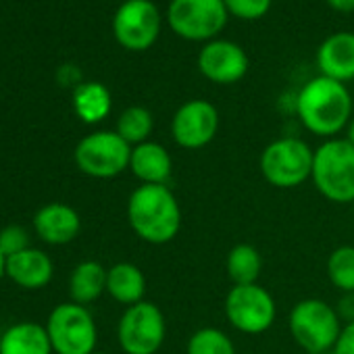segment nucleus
<instances>
[{
    "instance_id": "1",
    "label": "nucleus",
    "mask_w": 354,
    "mask_h": 354,
    "mask_svg": "<svg viewBox=\"0 0 354 354\" xmlns=\"http://www.w3.org/2000/svg\"><path fill=\"white\" fill-rule=\"evenodd\" d=\"M296 115L315 136L331 138L352 119V96L346 84L329 77H313L296 96Z\"/></svg>"
},
{
    "instance_id": "2",
    "label": "nucleus",
    "mask_w": 354,
    "mask_h": 354,
    "mask_svg": "<svg viewBox=\"0 0 354 354\" xmlns=\"http://www.w3.org/2000/svg\"><path fill=\"white\" fill-rule=\"evenodd\" d=\"M127 221L148 244H167L182 230V207L167 186H138L127 201Z\"/></svg>"
},
{
    "instance_id": "3",
    "label": "nucleus",
    "mask_w": 354,
    "mask_h": 354,
    "mask_svg": "<svg viewBox=\"0 0 354 354\" xmlns=\"http://www.w3.org/2000/svg\"><path fill=\"white\" fill-rule=\"evenodd\" d=\"M310 180L317 192L335 203H354V146L344 138H329L315 150Z\"/></svg>"
},
{
    "instance_id": "4",
    "label": "nucleus",
    "mask_w": 354,
    "mask_h": 354,
    "mask_svg": "<svg viewBox=\"0 0 354 354\" xmlns=\"http://www.w3.org/2000/svg\"><path fill=\"white\" fill-rule=\"evenodd\" d=\"M288 325L294 342L308 354H323L333 350L342 331V319L337 310L319 298L296 302L290 310Z\"/></svg>"
},
{
    "instance_id": "5",
    "label": "nucleus",
    "mask_w": 354,
    "mask_h": 354,
    "mask_svg": "<svg viewBox=\"0 0 354 354\" xmlns=\"http://www.w3.org/2000/svg\"><path fill=\"white\" fill-rule=\"evenodd\" d=\"M315 150L300 138L273 140L261 152V173L275 188L292 190L310 180Z\"/></svg>"
},
{
    "instance_id": "6",
    "label": "nucleus",
    "mask_w": 354,
    "mask_h": 354,
    "mask_svg": "<svg viewBox=\"0 0 354 354\" xmlns=\"http://www.w3.org/2000/svg\"><path fill=\"white\" fill-rule=\"evenodd\" d=\"M46 331L57 354H92L96 352L98 331L92 313L77 302H63L53 308Z\"/></svg>"
},
{
    "instance_id": "7",
    "label": "nucleus",
    "mask_w": 354,
    "mask_h": 354,
    "mask_svg": "<svg viewBox=\"0 0 354 354\" xmlns=\"http://www.w3.org/2000/svg\"><path fill=\"white\" fill-rule=\"evenodd\" d=\"M227 17L223 0H171L167 11L169 28L190 42L217 40Z\"/></svg>"
},
{
    "instance_id": "8",
    "label": "nucleus",
    "mask_w": 354,
    "mask_h": 354,
    "mask_svg": "<svg viewBox=\"0 0 354 354\" xmlns=\"http://www.w3.org/2000/svg\"><path fill=\"white\" fill-rule=\"evenodd\" d=\"M131 146L117 131L88 133L75 146V162L82 173L96 180H111L129 169Z\"/></svg>"
},
{
    "instance_id": "9",
    "label": "nucleus",
    "mask_w": 354,
    "mask_h": 354,
    "mask_svg": "<svg viewBox=\"0 0 354 354\" xmlns=\"http://www.w3.org/2000/svg\"><path fill=\"white\" fill-rule=\"evenodd\" d=\"M165 335L167 323L162 310L146 300L127 306L117 325L119 346L125 354H156Z\"/></svg>"
},
{
    "instance_id": "10",
    "label": "nucleus",
    "mask_w": 354,
    "mask_h": 354,
    "mask_svg": "<svg viewBox=\"0 0 354 354\" xmlns=\"http://www.w3.org/2000/svg\"><path fill=\"white\" fill-rule=\"evenodd\" d=\"M225 317L234 329L259 335L275 323L277 306L273 296L259 283L234 286L225 296Z\"/></svg>"
},
{
    "instance_id": "11",
    "label": "nucleus",
    "mask_w": 354,
    "mask_h": 354,
    "mask_svg": "<svg viewBox=\"0 0 354 354\" xmlns=\"http://www.w3.org/2000/svg\"><path fill=\"white\" fill-rule=\"evenodd\" d=\"M160 26V11L152 0H125L113 17L115 40L131 53L152 48L158 40Z\"/></svg>"
},
{
    "instance_id": "12",
    "label": "nucleus",
    "mask_w": 354,
    "mask_h": 354,
    "mask_svg": "<svg viewBox=\"0 0 354 354\" xmlns=\"http://www.w3.org/2000/svg\"><path fill=\"white\" fill-rule=\"evenodd\" d=\"M219 131V111L209 100H188L175 111L171 136L177 146L198 150L209 146Z\"/></svg>"
},
{
    "instance_id": "13",
    "label": "nucleus",
    "mask_w": 354,
    "mask_h": 354,
    "mask_svg": "<svg viewBox=\"0 0 354 354\" xmlns=\"http://www.w3.org/2000/svg\"><path fill=\"white\" fill-rule=\"evenodd\" d=\"M248 55L244 48L232 40H211L203 46L198 55L201 73L219 86H230L240 82L248 73Z\"/></svg>"
},
{
    "instance_id": "14",
    "label": "nucleus",
    "mask_w": 354,
    "mask_h": 354,
    "mask_svg": "<svg viewBox=\"0 0 354 354\" xmlns=\"http://www.w3.org/2000/svg\"><path fill=\"white\" fill-rule=\"evenodd\" d=\"M34 230L42 242L63 246L77 238L82 230V219L73 207L65 203H50L36 213Z\"/></svg>"
},
{
    "instance_id": "15",
    "label": "nucleus",
    "mask_w": 354,
    "mask_h": 354,
    "mask_svg": "<svg viewBox=\"0 0 354 354\" xmlns=\"http://www.w3.org/2000/svg\"><path fill=\"white\" fill-rule=\"evenodd\" d=\"M317 67L323 77L348 84L354 80V34L337 32L325 38L317 50Z\"/></svg>"
},
{
    "instance_id": "16",
    "label": "nucleus",
    "mask_w": 354,
    "mask_h": 354,
    "mask_svg": "<svg viewBox=\"0 0 354 354\" xmlns=\"http://www.w3.org/2000/svg\"><path fill=\"white\" fill-rule=\"evenodd\" d=\"M129 171L144 186H165L173 171V160L162 144L148 140L131 148Z\"/></svg>"
},
{
    "instance_id": "17",
    "label": "nucleus",
    "mask_w": 354,
    "mask_h": 354,
    "mask_svg": "<svg viewBox=\"0 0 354 354\" xmlns=\"http://www.w3.org/2000/svg\"><path fill=\"white\" fill-rule=\"evenodd\" d=\"M55 273L53 261L38 248H28L7 259V277L24 290H42Z\"/></svg>"
},
{
    "instance_id": "18",
    "label": "nucleus",
    "mask_w": 354,
    "mask_h": 354,
    "mask_svg": "<svg viewBox=\"0 0 354 354\" xmlns=\"http://www.w3.org/2000/svg\"><path fill=\"white\" fill-rule=\"evenodd\" d=\"M48 331L40 323L24 321L5 329L0 354H53Z\"/></svg>"
},
{
    "instance_id": "19",
    "label": "nucleus",
    "mask_w": 354,
    "mask_h": 354,
    "mask_svg": "<svg viewBox=\"0 0 354 354\" xmlns=\"http://www.w3.org/2000/svg\"><path fill=\"white\" fill-rule=\"evenodd\" d=\"M106 292L123 306H133L144 300L146 277L133 263H117L106 271Z\"/></svg>"
},
{
    "instance_id": "20",
    "label": "nucleus",
    "mask_w": 354,
    "mask_h": 354,
    "mask_svg": "<svg viewBox=\"0 0 354 354\" xmlns=\"http://www.w3.org/2000/svg\"><path fill=\"white\" fill-rule=\"evenodd\" d=\"M113 106L111 92L104 84L100 82H82L73 90V111L75 115L88 123H100L102 119L109 117Z\"/></svg>"
},
{
    "instance_id": "21",
    "label": "nucleus",
    "mask_w": 354,
    "mask_h": 354,
    "mask_svg": "<svg viewBox=\"0 0 354 354\" xmlns=\"http://www.w3.org/2000/svg\"><path fill=\"white\" fill-rule=\"evenodd\" d=\"M106 271L98 261H82L69 277L71 302L88 306L106 292Z\"/></svg>"
},
{
    "instance_id": "22",
    "label": "nucleus",
    "mask_w": 354,
    "mask_h": 354,
    "mask_svg": "<svg viewBox=\"0 0 354 354\" xmlns=\"http://www.w3.org/2000/svg\"><path fill=\"white\" fill-rule=\"evenodd\" d=\"M225 269H227V275L234 286L259 283L261 269H263L261 252L252 244H236L227 252Z\"/></svg>"
},
{
    "instance_id": "23",
    "label": "nucleus",
    "mask_w": 354,
    "mask_h": 354,
    "mask_svg": "<svg viewBox=\"0 0 354 354\" xmlns=\"http://www.w3.org/2000/svg\"><path fill=\"white\" fill-rule=\"evenodd\" d=\"M154 129L152 113L146 106H127L117 119V133L133 148L138 144L148 142Z\"/></svg>"
},
{
    "instance_id": "24",
    "label": "nucleus",
    "mask_w": 354,
    "mask_h": 354,
    "mask_svg": "<svg viewBox=\"0 0 354 354\" xmlns=\"http://www.w3.org/2000/svg\"><path fill=\"white\" fill-rule=\"evenodd\" d=\"M327 277L342 294H354V246H339L327 259Z\"/></svg>"
},
{
    "instance_id": "25",
    "label": "nucleus",
    "mask_w": 354,
    "mask_h": 354,
    "mask_svg": "<svg viewBox=\"0 0 354 354\" xmlns=\"http://www.w3.org/2000/svg\"><path fill=\"white\" fill-rule=\"evenodd\" d=\"M186 354H236V346L225 331L217 327H203L190 335Z\"/></svg>"
},
{
    "instance_id": "26",
    "label": "nucleus",
    "mask_w": 354,
    "mask_h": 354,
    "mask_svg": "<svg viewBox=\"0 0 354 354\" xmlns=\"http://www.w3.org/2000/svg\"><path fill=\"white\" fill-rule=\"evenodd\" d=\"M273 0H223V5L232 17L242 21H257L265 17L271 9Z\"/></svg>"
},
{
    "instance_id": "27",
    "label": "nucleus",
    "mask_w": 354,
    "mask_h": 354,
    "mask_svg": "<svg viewBox=\"0 0 354 354\" xmlns=\"http://www.w3.org/2000/svg\"><path fill=\"white\" fill-rule=\"evenodd\" d=\"M30 248V234L21 225H7L0 230V250L9 259Z\"/></svg>"
},
{
    "instance_id": "28",
    "label": "nucleus",
    "mask_w": 354,
    "mask_h": 354,
    "mask_svg": "<svg viewBox=\"0 0 354 354\" xmlns=\"http://www.w3.org/2000/svg\"><path fill=\"white\" fill-rule=\"evenodd\" d=\"M333 354H354V321L346 323L333 346Z\"/></svg>"
},
{
    "instance_id": "29",
    "label": "nucleus",
    "mask_w": 354,
    "mask_h": 354,
    "mask_svg": "<svg viewBox=\"0 0 354 354\" xmlns=\"http://www.w3.org/2000/svg\"><path fill=\"white\" fill-rule=\"evenodd\" d=\"M335 310H337L339 319H344L346 323H352L354 321V294H344L339 298V304Z\"/></svg>"
},
{
    "instance_id": "30",
    "label": "nucleus",
    "mask_w": 354,
    "mask_h": 354,
    "mask_svg": "<svg viewBox=\"0 0 354 354\" xmlns=\"http://www.w3.org/2000/svg\"><path fill=\"white\" fill-rule=\"evenodd\" d=\"M329 9L337 11V13H354V0H327Z\"/></svg>"
},
{
    "instance_id": "31",
    "label": "nucleus",
    "mask_w": 354,
    "mask_h": 354,
    "mask_svg": "<svg viewBox=\"0 0 354 354\" xmlns=\"http://www.w3.org/2000/svg\"><path fill=\"white\" fill-rule=\"evenodd\" d=\"M346 140L354 146V117L350 119V123H348V127H346Z\"/></svg>"
},
{
    "instance_id": "32",
    "label": "nucleus",
    "mask_w": 354,
    "mask_h": 354,
    "mask_svg": "<svg viewBox=\"0 0 354 354\" xmlns=\"http://www.w3.org/2000/svg\"><path fill=\"white\" fill-rule=\"evenodd\" d=\"M7 275V257L3 254V250H0V277Z\"/></svg>"
},
{
    "instance_id": "33",
    "label": "nucleus",
    "mask_w": 354,
    "mask_h": 354,
    "mask_svg": "<svg viewBox=\"0 0 354 354\" xmlns=\"http://www.w3.org/2000/svg\"><path fill=\"white\" fill-rule=\"evenodd\" d=\"M3 335H5V331H3V329H0V344H3Z\"/></svg>"
},
{
    "instance_id": "34",
    "label": "nucleus",
    "mask_w": 354,
    "mask_h": 354,
    "mask_svg": "<svg viewBox=\"0 0 354 354\" xmlns=\"http://www.w3.org/2000/svg\"><path fill=\"white\" fill-rule=\"evenodd\" d=\"M92 354H106V352H92Z\"/></svg>"
},
{
    "instance_id": "35",
    "label": "nucleus",
    "mask_w": 354,
    "mask_h": 354,
    "mask_svg": "<svg viewBox=\"0 0 354 354\" xmlns=\"http://www.w3.org/2000/svg\"><path fill=\"white\" fill-rule=\"evenodd\" d=\"M352 205H354V203H352Z\"/></svg>"
}]
</instances>
